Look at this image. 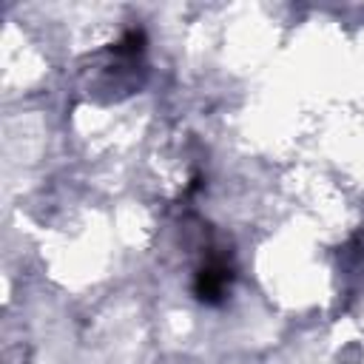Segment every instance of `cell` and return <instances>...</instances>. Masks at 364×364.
<instances>
[{
	"label": "cell",
	"mask_w": 364,
	"mask_h": 364,
	"mask_svg": "<svg viewBox=\"0 0 364 364\" xmlns=\"http://www.w3.org/2000/svg\"><path fill=\"white\" fill-rule=\"evenodd\" d=\"M230 282H233V270L228 267V262L225 259H210L196 270L193 296L205 304H219L225 299Z\"/></svg>",
	"instance_id": "1"
},
{
	"label": "cell",
	"mask_w": 364,
	"mask_h": 364,
	"mask_svg": "<svg viewBox=\"0 0 364 364\" xmlns=\"http://www.w3.org/2000/svg\"><path fill=\"white\" fill-rule=\"evenodd\" d=\"M142 48H145V34H142L139 28L125 31V37L114 46V51H117V54H139Z\"/></svg>",
	"instance_id": "2"
}]
</instances>
